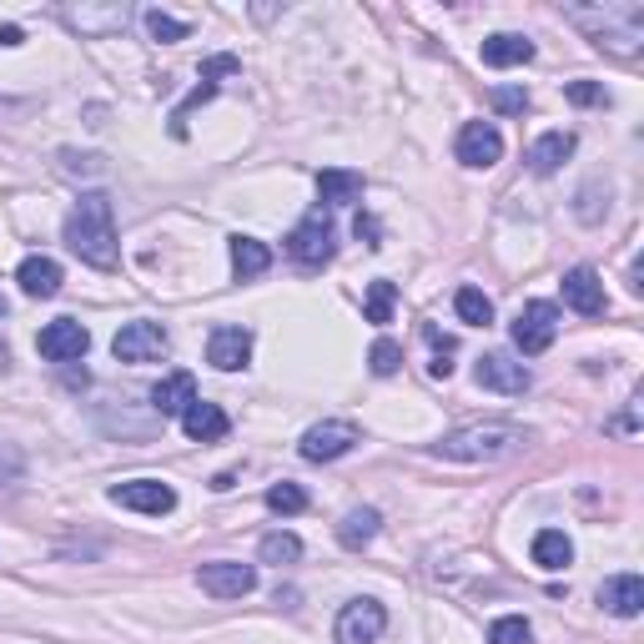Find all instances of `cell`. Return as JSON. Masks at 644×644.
Listing matches in <instances>:
<instances>
[{
	"mask_svg": "<svg viewBox=\"0 0 644 644\" xmlns=\"http://www.w3.org/2000/svg\"><path fill=\"white\" fill-rule=\"evenodd\" d=\"M67 242L81 263L111 273L116 267V207H111L106 192H86V197L71 207L67 217Z\"/></svg>",
	"mask_w": 644,
	"mask_h": 644,
	"instance_id": "obj_1",
	"label": "cell"
},
{
	"mask_svg": "<svg viewBox=\"0 0 644 644\" xmlns=\"http://www.w3.org/2000/svg\"><path fill=\"white\" fill-rule=\"evenodd\" d=\"M519 448H524V428L473 423V428H453V433H443L438 453H443V459H459V463H499V459H509V453H519Z\"/></svg>",
	"mask_w": 644,
	"mask_h": 644,
	"instance_id": "obj_2",
	"label": "cell"
},
{
	"mask_svg": "<svg viewBox=\"0 0 644 644\" xmlns=\"http://www.w3.org/2000/svg\"><path fill=\"white\" fill-rule=\"evenodd\" d=\"M287 252H293L303 267H323L333 263L338 252V227H333V212L328 207H313L293 232H287Z\"/></svg>",
	"mask_w": 644,
	"mask_h": 644,
	"instance_id": "obj_3",
	"label": "cell"
},
{
	"mask_svg": "<svg viewBox=\"0 0 644 644\" xmlns=\"http://www.w3.org/2000/svg\"><path fill=\"white\" fill-rule=\"evenodd\" d=\"M559 333V307L554 303H524L519 317H513V348L524 358H539V352L554 343Z\"/></svg>",
	"mask_w": 644,
	"mask_h": 644,
	"instance_id": "obj_4",
	"label": "cell"
},
{
	"mask_svg": "<svg viewBox=\"0 0 644 644\" xmlns=\"http://www.w3.org/2000/svg\"><path fill=\"white\" fill-rule=\"evenodd\" d=\"M111 352L121 362H162L172 352V338H166L162 323H126V328L111 338Z\"/></svg>",
	"mask_w": 644,
	"mask_h": 644,
	"instance_id": "obj_5",
	"label": "cell"
},
{
	"mask_svg": "<svg viewBox=\"0 0 644 644\" xmlns=\"http://www.w3.org/2000/svg\"><path fill=\"white\" fill-rule=\"evenodd\" d=\"M237 71H242L237 55H207V61H202V86H192V96L172 111V136H186V116H192L197 106H207V101L217 96V81L222 76H237Z\"/></svg>",
	"mask_w": 644,
	"mask_h": 644,
	"instance_id": "obj_6",
	"label": "cell"
},
{
	"mask_svg": "<svg viewBox=\"0 0 644 644\" xmlns=\"http://www.w3.org/2000/svg\"><path fill=\"white\" fill-rule=\"evenodd\" d=\"M35 348H41L45 362H76L81 352L91 348V333H86V323H76V317H55V323L41 328Z\"/></svg>",
	"mask_w": 644,
	"mask_h": 644,
	"instance_id": "obj_7",
	"label": "cell"
},
{
	"mask_svg": "<svg viewBox=\"0 0 644 644\" xmlns=\"http://www.w3.org/2000/svg\"><path fill=\"white\" fill-rule=\"evenodd\" d=\"M473 378H479V388H489V393H503V398H524L529 382H534L524 362H513L509 352H483L479 368H473Z\"/></svg>",
	"mask_w": 644,
	"mask_h": 644,
	"instance_id": "obj_8",
	"label": "cell"
},
{
	"mask_svg": "<svg viewBox=\"0 0 644 644\" xmlns=\"http://www.w3.org/2000/svg\"><path fill=\"white\" fill-rule=\"evenodd\" d=\"M382 630H388V610H382L378 600H352V604H343L333 640L338 644H372Z\"/></svg>",
	"mask_w": 644,
	"mask_h": 644,
	"instance_id": "obj_9",
	"label": "cell"
},
{
	"mask_svg": "<svg viewBox=\"0 0 644 644\" xmlns=\"http://www.w3.org/2000/svg\"><path fill=\"white\" fill-rule=\"evenodd\" d=\"M197 584L212 594V600H242V594L257 590V569L252 564H232V559H217V564L197 569Z\"/></svg>",
	"mask_w": 644,
	"mask_h": 644,
	"instance_id": "obj_10",
	"label": "cell"
},
{
	"mask_svg": "<svg viewBox=\"0 0 644 644\" xmlns=\"http://www.w3.org/2000/svg\"><path fill=\"white\" fill-rule=\"evenodd\" d=\"M358 443V428L352 423H317V428H307L303 433V443H297V453H303L307 463H333V459H343L348 448Z\"/></svg>",
	"mask_w": 644,
	"mask_h": 644,
	"instance_id": "obj_11",
	"label": "cell"
},
{
	"mask_svg": "<svg viewBox=\"0 0 644 644\" xmlns=\"http://www.w3.org/2000/svg\"><path fill=\"white\" fill-rule=\"evenodd\" d=\"M111 503H121V509H136V513H172L176 509V489L162 479H132V483H116L111 489Z\"/></svg>",
	"mask_w": 644,
	"mask_h": 644,
	"instance_id": "obj_12",
	"label": "cell"
},
{
	"mask_svg": "<svg viewBox=\"0 0 644 644\" xmlns=\"http://www.w3.org/2000/svg\"><path fill=\"white\" fill-rule=\"evenodd\" d=\"M503 156V136L493 121H469L459 132V162L463 166H493Z\"/></svg>",
	"mask_w": 644,
	"mask_h": 644,
	"instance_id": "obj_13",
	"label": "cell"
},
{
	"mask_svg": "<svg viewBox=\"0 0 644 644\" xmlns=\"http://www.w3.org/2000/svg\"><path fill=\"white\" fill-rule=\"evenodd\" d=\"M207 362L222 372H237L252 362V333L247 328H212L207 338Z\"/></svg>",
	"mask_w": 644,
	"mask_h": 644,
	"instance_id": "obj_14",
	"label": "cell"
},
{
	"mask_svg": "<svg viewBox=\"0 0 644 644\" xmlns=\"http://www.w3.org/2000/svg\"><path fill=\"white\" fill-rule=\"evenodd\" d=\"M192 403H197V378H192V372H166L152 388V408L162 418H182Z\"/></svg>",
	"mask_w": 644,
	"mask_h": 644,
	"instance_id": "obj_15",
	"label": "cell"
},
{
	"mask_svg": "<svg viewBox=\"0 0 644 644\" xmlns=\"http://www.w3.org/2000/svg\"><path fill=\"white\" fill-rule=\"evenodd\" d=\"M564 303L574 307V313L584 317H600L604 313V283L594 267H574V273H564Z\"/></svg>",
	"mask_w": 644,
	"mask_h": 644,
	"instance_id": "obj_16",
	"label": "cell"
},
{
	"mask_svg": "<svg viewBox=\"0 0 644 644\" xmlns=\"http://www.w3.org/2000/svg\"><path fill=\"white\" fill-rule=\"evenodd\" d=\"M600 604L610 614H620V620H634V614L644 610V579L640 574H614L600 584Z\"/></svg>",
	"mask_w": 644,
	"mask_h": 644,
	"instance_id": "obj_17",
	"label": "cell"
},
{
	"mask_svg": "<svg viewBox=\"0 0 644 644\" xmlns=\"http://www.w3.org/2000/svg\"><path fill=\"white\" fill-rule=\"evenodd\" d=\"M479 55H483V67H493V71L524 67V61H534V41H529V35H513V31H499L479 45Z\"/></svg>",
	"mask_w": 644,
	"mask_h": 644,
	"instance_id": "obj_18",
	"label": "cell"
},
{
	"mask_svg": "<svg viewBox=\"0 0 644 644\" xmlns=\"http://www.w3.org/2000/svg\"><path fill=\"white\" fill-rule=\"evenodd\" d=\"M574 132H544L534 146H529V172H539V176H554L559 166L574 156Z\"/></svg>",
	"mask_w": 644,
	"mask_h": 644,
	"instance_id": "obj_19",
	"label": "cell"
},
{
	"mask_svg": "<svg viewBox=\"0 0 644 644\" xmlns=\"http://www.w3.org/2000/svg\"><path fill=\"white\" fill-rule=\"evenodd\" d=\"M182 428H186V438H192V443H217V438H227V428H232V418L222 413L217 403H192L182 413Z\"/></svg>",
	"mask_w": 644,
	"mask_h": 644,
	"instance_id": "obj_20",
	"label": "cell"
},
{
	"mask_svg": "<svg viewBox=\"0 0 644 644\" xmlns=\"http://www.w3.org/2000/svg\"><path fill=\"white\" fill-rule=\"evenodd\" d=\"M16 283H21L25 297H55L61 293V263H51V257H25L16 267Z\"/></svg>",
	"mask_w": 644,
	"mask_h": 644,
	"instance_id": "obj_21",
	"label": "cell"
},
{
	"mask_svg": "<svg viewBox=\"0 0 644 644\" xmlns=\"http://www.w3.org/2000/svg\"><path fill=\"white\" fill-rule=\"evenodd\" d=\"M317 197L328 202V207H348V202L362 197V176L343 172V166H328V172H317Z\"/></svg>",
	"mask_w": 644,
	"mask_h": 644,
	"instance_id": "obj_22",
	"label": "cell"
},
{
	"mask_svg": "<svg viewBox=\"0 0 644 644\" xmlns=\"http://www.w3.org/2000/svg\"><path fill=\"white\" fill-rule=\"evenodd\" d=\"M232 267H237L242 283H247V277H263L267 267H273V252L257 237H232Z\"/></svg>",
	"mask_w": 644,
	"mask_h": 644,
	"instance_id": "obj_23",
	"label": "cell"
},
{
	"mask_svg": "<svg viewBox=\"0 0 644 644\" xmlns=\"http://www.w3.org/2000/svg\"><path fill=\"white\" fill-rule=\"evenodd\" d=\"M378 524H382V513L378 509H352L348 519L338 524V544L343 549H362L378 539Z\"/></svg>",
	"mask_w": 644,
	"mask_h": 644,
	"instance_id": "obj_24",
	"label": "cell"
},
{
	"mask_svg": "<svg viewBox=\"0 0 644 644\" xmlns=\"http://www.w3.org/2000/svg\"><path fill=\"white\" fill-rule=\"evenodd\" d=\"M569 559H574V544H569L564 529H544V534L534 539V564L539 569H564Z\"/></svg>",
	"mask_w": 644,
	"mask_h": 644,
	"instance_id": "obj_25",
	"label": "cell"
},
{
	"mask_svg": "<svg viewBox=\"0 0 644 644\" xmlns=\"http://www.w3.org/2000/svg\"><path fill=\"white\" fill-rule=\"evenodd\" d=\"M453 307H459V317L469 323V328H489V323H493V303L479 293V287H459Z\"/></svg>",
	"mask_w": 644,
	"mask_h": 644,
	"instance_id": "obj_26",
	"label": "cell"
},
{
	"mask_svg": "<svg viewBox=\"0 0 644 644\" xmlns=\"http://www.w3.org/2000/svg\"><path fill=\"white\" fill-rule=\"evenodd\" d=\"M393 303H398V287L388 283V277H378V283L368 287V303H362V313H368V323H393Z\"/></svg>",
	"mask_w": 644,
	"mask_h": 644,
	"instance_id": "obj_27",
	"label": "cell"
},
{
	"mask_svg": "<svg viewBox=\"0 0 644 644\" xmlns=\"http://www.w3.org/2000/svg\"><path fill=\"white\" fill-rule=\"evenodd\" d=\"M257 554H263V564H293V559H303V539L297 534H267L263 544H257Z\"/></svg>",
	"mask_w": 644,
	"mask_h": 644,
	"instance_id": "obj_28",
	"label": "cell"
},
{
	"mask_svg": "<svg viewBox=\"0 0 644 644\" xmlns=\"http://www.w3.org/2000/svg\"><path fill=\"white\" fill-rule=\"evenodd\" d=\"M368 368L378 372V378H393V372L403 368V348H398L393 338H378V343H372V352H368Z\"/></svg>",
	"mask_w": 644,
	"mask_h": 644,
	"instance_id": "obj_29",
	"label": "cell"
},
{
	"mask_svg": "<svg viewBox=\"0 0 644 644\" xmlns=\"http://www.w3.org/2000/svg\"><path fill=\"white\" fill-rule=\"evenodd\" d=\"M489 644H534V630H529V620L509 614V620H493Z\"/></svg>",
	"mask_w": 644,
	"mask_h": 644,
	"instance_id": "obj_30",
	"label": "cell"
},
{
	"mask_svg": "<svg viewBox=\"0 0 644 644\" xmlns=\"http://www.w3.org/2000/svg\"><path fill=\"white\" fill-rule=\"evenodd\" d=\"M267 509H273V513H303L307 493L297 489V483H273V489H267Z\"/></svg>",
	"mask_w": 644,
	"mask_h": 644,
	"instance_id": "obj_31",
	"label": "cell"
},
{
	"mask_svg": "<svg viewBox=\"0 0 644 644\" xmlns=\"http://www.w3.org/2000/svg\"><path fill=\"white\" fill-rule=\"evenodd\" d=\"M423 338L433 343V352H438V358H433V378H448V372H453V362H448V358L459 352V343L448 338V333H438L433 323H428V328H423Z\"/></svg>",
	"mask_w": 644,
	"mask_h": 644,
	"instance_id": "obj_32",
	"label": "cell"
},
{
	"mask_svg": "<svg viewBox=\"0 0 644 644\" xmlns=\"http://www.w3.org/2000/svg\"><path fill=\"white\" fill-rule=\"evenodd\" d=\"M146 31H152V41H186V21H172L162 11H146Z\"/></svg>",
	"mask_w": 644,
	"mask_h": 644,
	"instance_id": "obj_33",
	"label": "cell"
},
{
	"mask_svg": "<svg viewBox=\"0 0 644 644\" xmlns=\"http://www.w3.org/2000/svg\"><path fill=\"white\" fill-rule=\"evenodd\" d=\"M574 106H600V101H610L604 96V86H594V81H569V91H564Z\"/></svg>",
	"mask_w": 644,
	"mask_h": 644,
	"instance_id": "obj_34",
	"label": "cell"
},
{
	"mask_svg": "<svg viewBox=\"0 0 644 644\" xmlns=\"http://www.w3.org/2000/svg\"><path fill=\"white\" fill-rule=\"evenodd\" d=\"M493 106H499V111H509V116H519V111H529V91L499 86V91H493Z\"/></svg>",
	"mask_w": 644,
	"mask_h": 644,
	"instance_id": "obj_35",
	"label": "cell"
},
{
	"mask_svg": "<svg viewBox=\"0 0 644 644\" xmlns=\"http://www.w3.org/2000/svg\"><path fill=\"white\" fill-rule=\"evenodd\" d=\"M352 232H358V242H368V247H382V227H378V217H368V212H358V222H352Z\"/></svg>",
	"mask_w": 644,
	"mask_h": 644,
	"instance_id": "obj_36",
	"label": "cell"
},
{
	"mask_svg": "<svg viewBox=\"0 0 644 644\" xmlns=\"http://www.w3.org/2000/svg\"><path fill=\"white\" fill-rule=\"evenodd\" d=\"M61 162H67V172H101V156H76V152H67Z\"/></svg>",
	"mask_w": 644,
	"mask_h": 644,
	"instance_id": "obj_37",
	"label": "cell"
},
{
	"mask_svg": "<svg viewBox=\"0 0 644 644\" xmlns=\"http://www.w3.org/2000/svg\"><path fill=\"white\" fill-rule=\"evenodd\" d=\"M21 41H25L21 25H0V45H21Z\"/></svg>",
	"mask_w": 644,
	"mask_h": 644,
	"instance_id": "obj_38",
	"label": "cell"
},
{
	"mask_svg": "<svg viewBox=\"0 0 644 644\" xmlns=\"http://www.w3.org/2000/svg\"><path fill=\"white\" fill-rule=\"evenodd\" d=\"M11 368V352H6V343H0V372Z\"/></svg>",
	"mask_w": 644,
	"mask_h": 644,
	"instance_id": "obj_39",
	"label": "cell"
},
{
	"mask_svg": "<svg viewBox=\"0 0 644 644\" xmlns=\"http://www.w3.org/2000/svg\"><path fill=\"white\" fill-rule=\"evenodd\" d=\"M0 317H6V297H0Z\"/></svg>",
	"mask_w": 644,
	"mask_h": 644,
	"instance_id": "obj_40",
	"label": "cell"
}]
</instances>
